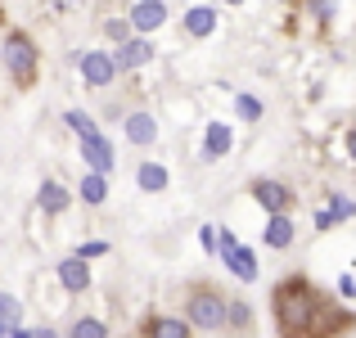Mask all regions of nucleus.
Wrapping results in <instances>:
<instances>
[{"label":"nucleus","instance_id":"412c9836","mask_svg":"<svg viewBox=\"0 0 356 338\" xmlns=\"http://www.w3.org/2000/svg\"><path fill=\"white\" fill-rule=\"evenodd\" d=\"M113 330H108L99 316H77V321L68 325V338H108Z\"/></svg>","mask_w":356,"mask_h":338},{"label":"nucleus","instance_id":"f3484780","mask_svg":"<svg viewBox=\"0 0 356 338\" xmlns=\"http://www.w3.org/2000/svg\"><path fill=\"white\" fill-rule=\"evenodd\" d=\"M36 203H41L45 217H63V212L72 208V190H63L59 181H41V194H36Z\"/></svg>","mask_w":356,"mask_h":338},{"label":"nucleus","instance_id":"39448f33","mask_svg":"<svg viewBox=\"0 0 356 338\" xmlns=\"http://www.w3.org/2000/svg\"><path fill=\"white\" fill-rule=\"evenodd\" d=\"M248 194H252V203H257L266 217H275V212H293V208H298V194L289 190L284 181H275V176H257V181H248Z\"/></svg>","mask_w":356,"mask_h":338},{"label":"nucleus","instance_id":"393cba45","mask_svg":"<svg viewBox=\"0 0 356 338\" xmlns=\"http://www.w3.org/2000/svg\"><path fill=\"white\" fill-rule=\"evenodd\" d=\"M63 122H68L77 136H95V131H99V127H95V118H90L86 108H68V113H63Z\"/></svg>","mask_w":356,"mask_h":338},{"label":"nucleus","instance_id":"423d86ee","mask_svg":"<svg viewBox=\"0 0 356 338\" xmlns=\"http://www.w3.org/2000/svg\"><path fill=\"white\" fill-rule=\"evenodd\" d=\"M77 68H81V81H86L90 90H108V86L122 77L113 50H81V54H77Z\"/></svg>","mask_w":356,"mask_h":338},{"label":"nucleus","instance_id":"20e7f679","mask_svg":"<svg viewBox=\"0 0 356 338\" xmlns=\"http://www.w3.org/2000/svg\"><path fill=\"white\" fill-rule=\"evenodd\" d=\"M217 257L226 261V271L239 280V284H252V280H257V252H252L248 243H239L230 230L217 234Z\"/></svg>","mask_w":356,"mask_h":338},{"label":"nucleus","instance_id":"aec40b11","mask_svg":"<svg viewBox=\"0 0 356 338\" xmlns=\"http://www.w3.org/2000/svg\"><path fill=\"white\" fill-rule=\"evenodd\" d=\"M136 181H140V190L163 194L167 185H172V172H167L163 163H140V167H136Z\"/></svg>","mask_w":356,"mask_h":338},{"label":"nucleus","instance_id":"bb28decb","mask_svg":"<svg viewBox=\"0 0 356 338\" xmlns=\"http://www.w3.org/2000/svg\"><path fill=\"white\" fill-rule=\"evenodd\" d=\"M104 252H108V243H104V239H90V243H81V248H77V257H86V261H90V257H104Z\"/></svg>","mask_w":356,"mask_h":338},{"label":"nucleus","instance_id":"dca6fc26","mask_svg":"<svg viewBox=\"0 0 356 338\" xmlns=\"http://www.w3.org/2000/svg\"><path fill=\"white\" fill-rule=\"evenodd\" d=\"M59 284L68 289V293H86V289H90V266H86V257H77V252H72V257H63V261H59Z\"/></svg>","mask_w":356,"mask_h":338},{"label":"nucleus","instance_id":"2eb2a0df","mask_svg":"<svg viewBox=\"0 0 356 338\" xmlns=\"http://www.w3.org/2000/svg\"><path fill=\"white\" fill-rule=\"evenodd\" d=\"M230 145H235V131L226 127V122H212L208 131H203V163H221V158L230 154Z\"/></svg>","mask_w":356,"mask_h":338},{"label":"nucleus","instance_id":"72a5a7b5","mask_svg":"<svg viewBox=\"0 0 356 338\" xmlns=\"http://www.w3.org/2000/svg\"><path fill=\"white\" fill-rule=\"evenodd\" d=\"M5 338H9V334H5Z\"/></svg>","mask_w":356,"mask_h":338},{"label":"nucleus","instance_id":"7c9ffc66","mask_svg":"<svg viewBox=\"0 0 356 338\" xmlns=\"http://www.w3.org/2000/svg\"><path fill=\"white\" fill-rule=\"evenodd\" d=\"M226 5H230V9H239V5H243V0H226Z\"/></svg>","mask_w":356,"mask_h":338},{"label":"nucleus","instance_id":"f8f14e48","mask_svg":"<svg viewBox=\"0 0 356 338\" xmlns=\"http://www.w3.org/2000/svg\"><path fill=\"white\" fill-rule=\"evenodd\" d=\"M127 18H131V32H140V36H154L158 27L167 23V5H163V0H136Z\"/></svg>","mask_w":356,"mask_h":338},{"label":"nucleus","instance_id":"0eeeda50","mask_svg":"<svg viewBox=\"0 0 356 338\" xmlns=\"http://www.w3.org/2000/svg\"><path fill=\"white\" fill-rule=\"evenodd\" d=\"M77 149H81V163H86L90 172H104V176H113V167H118V154H113V140H108L104 131H95V136H77Z\"/></svg>","mask_w":356,"mask_h":338},{"label":"nucleus","instance_id":"a878e982","mask_svg":"<svg viewBox=\"0 0 356 338\" xmlns=\"http://www.w3.org/2000/svg\"><path fill=\"white\" fill-rule=\"evenodd\" d=\"M99 27H104V36H108L113 45H122L127 36H136V32H131V18H104Z\"/></svg>","mask_w":356,"mask_h":338},{"label":"nucleus","instance_id":"b1692460","mask_svg":"<svg viewBox=\"0 0 356 338\" xmlns=\"http://www.w3.org/2000/svg\"><path fill=\"white\" fill-rule=\"evenodd\" d=\"M235 113H239L243 122H261V113H266V104H261L257 95H248V90H239V95H235Z\"/></svg>","mask_w":356,"mask_h":338},{"label":"nucleus","instance_id":"f257e3e1","mask_svg":"<svg viewBox=\"0 0 356 338\" xmlns=\"http://www.w3.org/2000/svg\"><path fill=\"white\" fill-rule=\"evenodd\" d=\"M270 316L280 338H343L356 330V316L307 275H284L270 289Z\"/></svg>","mask_w":356,"mask_h":338},{"label":"nucleus","instance_id":"ddd939ff","mask_svg":"<svg viewBox=\"0 0 356 338\" xmlns=\"http://www.w3.org/2000/svg\"><path fill=\"white\" fill-rule=\"evenodd\" d=\"M217 5H190L185 9V18H181V32L190 36V41H208L212 32H217Z\"/></svg>","mask_w":356,"mask_h":338},{"label":"nucleus","instance_id":"2f4dec72","mask_svg":"<svg viewBox=\"0 0 356 338\" xmlns=\"http://www.w3.org/2000/svg\"><path fill=\"white\" fill-rule=\"evenodd\" d=\"M343 338H356V330H352V334H343Z\"/></svg>","mask_w":356,"mask_h":338},{"label":"nucleus","instance_id":"473e14b6","mask_svg":"<svg viewBox=\"0 0 356 338\" xmlns=\"http://www.w3.org/2000/svg\"><path fill=\"white\" fill-rule=\"evenodd\" d=\"M0 18H5V14H0Z\"/></svg>","mask_w":356,"mask_h":338},{"label":"nucleus","instance_id":"9d476101","mask_svg":"<svg viewBox=\"0 0 356 338\" xmlns=\"http://www.w3.org/2000/svg\"><path fill=\"white\" fill-rule=\"evenodd\" d=\"M122 131H127V140L136 149H149L158 140V118L149 108H127V118H122Z\"/></svg>","mask_w":356,"mask_h":338},{"label":"nucleus","instance_id":"cd10ccee","mask_svg":"<svg viewBox=\"0 0 356 338\" xmlns=\"http://www.w3.org/2000/svg\"><path fill=\"white\" fill-rule=\"evenodd\" d=\"M199 243H203V252H217V225H203V230H199Z\"/></svg>","mask_w":356,"mask_h":338},{"label":"nucleus","instance_id":"9b49d317","mask_svg":"<svg viewBox=\"0 0 356 338\" xmlns=\"http://www.w3.org/2000/svg\"><path fill=\"white\" fill-rule=\"evenodd\" d=\"M298 239V225H293V212H275V217H266V225H261V243L275 252H289Z\"/></svg>","mask_w":356,"mask_h":338},{"label":"nucleus","instance_id":"a211bd4d","mask_svg":"<svg viewBox=\"0 0 356 338\" xmlns=\"http://www.w3.org/2000/svg\"><path fill=\"white\" fill-rule=\"evenodd\" d=\"M226 334H252V307L248 298H235L230 293V307H226Z\"/></svg>","mask_w":356,"mask_h":338},{"label":"nucleus","instance_id":"c85d7f7f","mask_svg":"<svg viewBox=\"0 0 356 338\" xmlns=\"http://www.w3.org/2000/svg\"><path fill=\"white\" fill-rule=\"evenodd\" d=\"M343 149H348V163L356 167V127H348V131H343Z\"/></svg>","mask_w":356,"mask_h":338},{"label":"nucleus","instance_id":"4be33fe9","mask_svg":"<svg viewBox=\"0 0 356 338\" xmlns=\"http://www.w3.org/2000/svg\"><path fill=\"white\" fill-rule=\"evenodd\" d=\"M14 325H23V303L14 293H0V338H5Z\"/></svg>","mask_w":356,"mask_h":338},{"label":"nucleus","instance_id":"4468645a","mask_svg":"<svg viewBox=\"0 0 356 338\" xmlns=\"http://www.w3.org/2000/svg\"><path fill=\"white\" fill-rule=\"evenodd\" d=\"M348 217H356V199H348V194H339V190H330V208H321L316 212V230H334V225H343Z\"/></svg>","mask_w":356,"mask_h":338},{"label":"nucleus","instance_id":"6ab92c4d","mask_svg":"<svg viewBox=\"0 0 356 338\" xmlns=\"http://www.w3.org/2000/svg\"><path fill=\"white\" fill-rule=\"evenodd\" d=\"M77 199L90 203V208H99V203L108 199V176H104V172H86V176L77 181Z\"/></svg>","mask_w":356,"mask_h":338},{"label":"nucleus","instance_id":"6e6552de","mask_svg":"<svg viewBox=\"0 0 356 338\" xmlns=\"http://www.w3.org/2000/svg\"><path fill=\"white\" fill-rule=\"evenodd\" d=\"M140 338H199L194 325L185 316H167V312H145L140 316Z\"/></svg>","mask_w":356,"mask_h":338},{"label":"nucleus","instance_id":"7ed1b4c3","mask_svg":"<svg viewBox=\"0 0 356 338\" xmlns=\"http://www.w3.org/2000/svg\"><path fill=\"white\" fill-rule=\"evenodd\" d=\"M0 63H5L14 90H32L41 77V45L32 41V32L23 27H5V41H0Z\"/></svg>","mask_w":356,"mask_h":338},{"label":"nucleus","instance_id":"c756f323","mask_svg":"<svg viewBox=\"0 0 356 338\" xmlns=\"http://www.w3.org/2000/svg\"><path fill=\"white\" fill-rule=\"evenodd\" d=\"M339 293H343V298H356V280H352V275L339 280Z\"/></svg>","mask_w":356,"mask_h":338},{"label":"nucleus","instance_id":"1a4fd4ad","mask_svg":"<svg viewBox=\"0 0 356 338\" xmlns=\"http://www.w3.org/2000/svg\"><path fill=\"white\" fill-rule=\"evenodd\" d=\"M113 59H118L122 72H136V68H145V63H154V41L136 32V36H127L122 45H113Z\"/></svg>","mask_w":356,"mask_h":338},{"label":"nucleus","instance_id":"5701e85b","mask_svg":"<svg viewBox=\"0 0 356 338\" xmlns=\"http://www.w3.org/2000/svg\"><path fill=\"white\" fill-rule=\"evenodd\" d=\"M293 5H302L307 14L316 18V27H321V32H325V27L334 23V5H339V0H293Z\"/></svg>","mask_w":356,"mask_h":338},{"label":"nucleus","instance_id":"f03ea898","mask_svg":"<svg viewBox=\"0 0 356 338\" xmlns=\"http://www.w3.org/2000/svg\"><path fill=\"white\" fill-rule=\"evenodd\" d=\"M181 303H185V321L194 325V334H226L230 293L221 284H212V280H190Z\"/></svg>","mask_w":356,"mask_h":338}]
</instances>
